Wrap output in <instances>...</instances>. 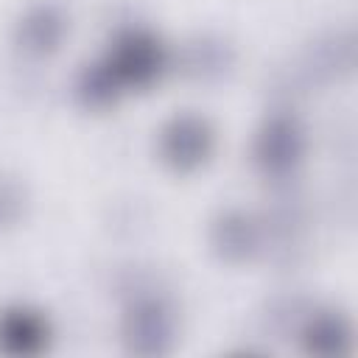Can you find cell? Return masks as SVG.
Returning <instances> with one entry per match:
<instances>
[{
    "instance_id": "1",
    "label": "cell",
    "mask_w": 358,
    "mask_h": 358,
    "mask_svg": "<svg viewBox=\"0 0 358 358\" xmlns=\"http://www.w3.org/2000/svg\"><path fill=\"white\" fill-rule=\"evenodd\" d=\"M159 64H162L159 45L151 36L131 31L123 39H117L112 56L101 67L109 76V81L120 87L123 81H148L159 70Z\"/></svg>"
},
{
    "instance_id": "2",
    "label": "cell",
    "mask_w": 358,
    "mask_h": 358,
    "mask_svg": "<svg viewBox=\"0 0 358 358\" xmlns=\"http://www.w3.org/2000/svg\"><path fill=\"white\" fill-rule=\"evenodd\" d=\"M210 148V131L204 120L193 115H182L171 120V126L162 131V151L176 165H193L199 162Z\"/></svg>"
},
{
    "instance_id": "3",
    "label": "cell",
    "mask_w": 358,
    "mask_h": 358,
    "mask_svg": "<svg viewBox=\"0 0 358 358\" xmlns=\"http://www.w3.org/2000/svg\"><path fill=\"white\" fill-rule=\"evenodd\" d=\"M299 148H302L299 129L294 126V120H285V117L271 120L260 137V159L274 171L288 168L299 157Z\"/></svg>"
},
{
    "instance_id": "4",
    "label": "cell",
    "mask_w": 358,
    "mask_h": 358,
    "mask_svg": "<svg viewBox=\"0 0 358 358\" xmlns=\"http://www.w3.org/2000/svg\"><path fill=\"white\" fill-rule=\"evenodd\" d=\"M0 338L11 350L28 352V350H34L42 341V322L34 313L14 310V313L3 316V322H0Z\"/></svg>"
},
{
    "instance_id": "5",
    "label": "cell",
    "mask_w": 358,
    "mask_h": 358,
    "mask_svg": "<svg viewBox=\"0 0 358 358\" xmlns=\"http://www.w3.org/2000/svg\"><path fill=\"white\" fill-rule=\"evenodd\" d=\"M62 34V17L53 8H36L25 22H22V36L28 42V48L45 50L53 48V42Z\"/></svg>"
},
{
    "instance_id": "6",
    "label": "cell",
    "mask_w": 358,
    "mask_h": 358,
    "mask_svg": "<svg viewBox=\"0 0 358 358\" xmlns=\"http://www.w3.org/2000/svg\"><path fill=\"white\" fill-rule=\"evenodd\" d=\"M310 344L316 347V350H338V344L344 341V336H347V330H344V324H341V319L336 316H324V319H319L313 327H310Z\"/></svg>"
}]
</instances>
